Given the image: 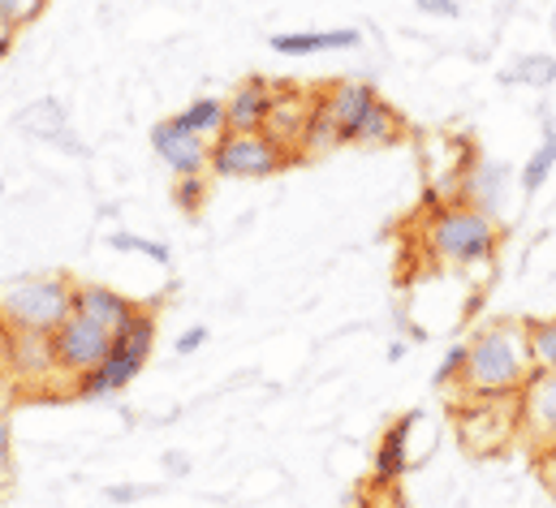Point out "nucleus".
Returning <instances> with one entry per match:
<instances>
[{"instance_id":"obj_1","label":"nucleus","mask_w":556,"mask_h":508,"mask_svg":"<svg viewBox=\"0 0 556 508\" xmlns=\"http://www.w3.org/2000/svg\"><path fill=\"white\" fill-rule=\"evenodd\" d=\"M535 376L531 350H527V328L522 323H492L475 332L466 345V371H462V392L496 401L509 392H522V383Z\"/></svg>"},{"instance_id":"obj_2","label":"nucleus","mask_w":556,"mask_h":508,"mask_svg":"<svg viewBox=\"0 0 556 508\" xmlns=\"http://www.w3.org/2000/svg\"><path fill=\"white\" fill-rule=\"evenodd\" d=\"M151 350H155V315H151V310H135V315L113 332L104 363H100L91 376H83V380L74 383V392H78L83 401H104V396L126 392V388L142 376Z\"/></svg>"},{"instance_id":"obj_3","label":"nucleus","mask_w":556,"mask_h":508,"mask_svg":"<svg viewBox=\"0 0 556 508\" xmlns=\"http://www.w3.org/2000/svg\"><path fill=\"white\" fill-rule=\"evenodd\" d=\"M74 310V284L65 276H22L0 284V328L4 332H52Z\"/></svg>"},{"instance_id":"obj_4","label":"nucleus","mask_w":556,"mask_h":508,"mask_svg":"<svg viewBox=\"0 0 556 508\" xmlns=\"http://www.w3.org/2000/svg\"><path fill=\"white\" fill-rule=\"evenodd\" d=\"M427 246L448 267H479V263H492V254L501 246V229L496 220H488L466 203H444L427 225Z\"/></svg>"},{"instance_id":"obj_5","label":"nucleus","mask_w":556,"mask_h":508,"mask_svg":"<svg viewBox=\"0 0 556 508\" xmlns=\"http://www.w3.org/2000/svg\"><path fill=\"white\" fill-rule=\"evenodd\" d=\"M285 142L268 129H225L212 138V173L216 177H273L285 168Z\"/></svg>"},{"instance_id":"obj_6","label":"nucleus","mask_w":556,"mask_h":508,"mask_svg":"<svg viewBox=\"0 0 556 508\" xmlns=\"http://www.w3.org/2000/svg\"><path fill=\"white\" fill-rule=\"evenodd\" d=\"M48 341H52V367H56V380L78 383L83 376H91V371L104 363L113 332H104L100 323H91V319H83V315L70 310V319L56 323Z\"/></svg>"},{"instance_id":"obj_7","label":"nucleus","mask_w":556,"mask_h":508,"mask_svg":"<svg viewBox=\"0 0 556 508\" xmlns=\"http://www.w3.org/2000/svg\"><path fill=\"white\" fill-rule=\"evenodd\" d=\"M518 418L527 440L544 453L556 448V371H535L518 392Z\"/></svg>"},{"instance_id":"obj_8","label":"nucleus","mask_w":556,"mask_h":508,"mask_svg":"<svg viewBox=\"0 0 556 508\" xmlns=\"http://www.w3.org/2000/svg\"><path fill=\"white\" fill-rule=\"evenodd\" d=\"M151 151L173 168V177H203V168L212 160V142L181 129L173 117L151 126Z\"/></svg>"},{"instance_id":"obj_9","label":"nucleus","mask_w":556,"mask_h":508,"mask_svg":"<svg viewBox=\"0 0 556 508\" xmlns=\"http://www.w3.org/2000/svg\"><path fill=\"white\" fill-rule=\"evenodd\" d=\"M52 336V332H48ZM43 332H4V371L22 383L56 380L52 367V341Z\"/></svg>"},{"instance_id":"obj_10","label":"nucleus","mask_w":556,"mask_h":508,"mask_svg":"<svg viewBox=\"0 0 556 508\" xmlns=\"http://www.w3.org/2000/svg\"><path fill=\"white\" fill-rule=\"evenodd\" d=\"M505 194H509V164H501V160H479V164L462 177L457 203H466V207L483 212L488 220H496L501 207H505Z\"/></svg>"},{"instance_id":"obj_11","label":"nucleus","mask_w":556,"mask_h":508,"mask_svg":"<svg viewBox=\"0 0 556 508\" xmlns=\"http://www.w3.org/2000/svg\"><path fill=\"white\" fill-rule=\"evenodd\" d=\"M280 91L268 78H247L229 100H225V129H268Z\"/></svg>"},{"instance_id":"obj_12","label":"nucleus","mask_w":556,"mask_h":508,"mask_svg":"<svg viewBox=\"0 0 556 508\" xmlns=\"http://www.w3.org/2000/svg\"><path fill=\"white\" fill-rule=\"evenodd\" d=\"M135 310H139V306H135L126 293L109 289V284H74V315L100 323L104 332H117Z\"/></svg>"},{"instance_id":"obj_13","label":"nucleus","mask_w":556,"mask_h":508,"mask_svg":"<svg viewBox=\"0 0 556 508\" xmlns=\"http://www.w3.org/2000/svg\"><path fill=\"white\" fill-rule=\"evenodd\" d=\"M268 48L280 52V56L350 52V48H363V30H358V26H337V30H289V35H273Z\"/></svg>"},{"instance_id":"obj_14","label":"nucleus","mask_w":556,"mask_h":508,"mask_svg":"<svg viewBox=\"0 0 556 508\" xmlns=\"http://www.w3.org/2000/svg\"><path fill=\"white\" fill-rule=\"evenodd\" d=\"M418 414H402L376 444V461H371V474L376 483H397L406 470H410V431H415Z\"/></svg>"},{"instance_id":"obj_15","label":"nucleus","mask_w":556,"mask_h":508,"mask_svg":"<svg viewBox=\"0 0 556 508\" xmlns=\"http://www.w3.org/2000/svg\"><path fill=\"white\" fill-rule=\"evenodd\" d=\"M402 134H406V126H402L397 109H389L384 100H376V104L363 113V122L345 134V142H354V147H389V142H397Z\"/></svg>"},{"instance_id":"obj_16","label":"nucleus","mask_w":556,"mask_h":508,"mask_svg":"<svg viewBox=\"0 0 556 508\" xmlns=\"http://www.w3.org/2000/svg\"><path fill=\"white\" fill-rule=\"evenodd\" d=\"M17 126L26 129V134H35V138H56V142H70V117H65V109L56 104V100H39L35 109H26L22 117H17Z\"/></svg>"},{"instance_id":"obj_17","label":"nucleus","mask_w":556,"mask_h":508,"mask_svg":"<svg viewBox=\"0 0 556 508\" xmlns=\"http://www.w3.org/2000/svg\"><path fill=\"white\" fill-rule=\"evenodd\" d=\"M173 122H177L181 129H190V134H199V138H207V142H212V138H220V134H225V104L203 96V100H194L190 109H181Z\"/></svg>"},{"instance_id":"obj_18","label":"nucleus","mask_w":556,"mask_h":508,"mask_svg":"<svg viewBox=\"0 0 556 508\" xmlns=\"http://www.w3.org/2000/svg\"><path fill=\"white\" fill-rule=\"evenodd\" d=\"M527 328V350L535 371H556V315L553 319H531Z\"/></svg>"},{"instance_id":"obj_19","label":"nucleus","mask_w":556,"mask_h":508,"mask_svg":"<svg viewBox=\"0 0 556 508\" xmlns=\"http://www.w3.org/2000/svg\"><path fill=\"white\" fill-rule=\"evenodd\" d=\"M501 82H527V87H553V82H556V56H548V52H531V56H522L518 65H509V69L501 74Z\"/></svg>"},{"instance_id":"obj_20","label":"nucleus","mask_w":556,"mask_h":508,"mask_svg":"<svg viewBox=\"0 0 556 508\" xmlns=\"http://www.w3.org/2000/svg\"><path fill=\"white\" fill-rule=\"evenodd\" d=\"M553 168H556V138H544L540 151H531V160L522 164V190L527 194H540L548 186Z\"/></svg>"},{"instance_id":"obj_21","label":"nucleus","mask_w":556,"mask_h":508,"mask_svg":"<svg viewBox=\"0 0 556 508\" xmlns=\"http://www.w3.org/2000/svg\"><path fill=\"white\" fill-rule=\"evenodd\" d=\"M203 203H207V181H203V177H177V186H173V207L186 212V216H194Z\"/></svg>"},{"instance_id":"obj_22","label":"nucleus","mask_w":556,"mask_h":508,"mask_svg":"<svg viewBox=\"0 0 556 508\" xmlns=\"http://www.w3.org/2000/svg\"><path fill=\"white\" fill-rule=\"evenodd\" d=\"M109 246H113V251L147 254V258H151V263H160V267H168V258H173L164 242H151V238H135V233H113V238H109Z\"/></svg>"},{"instance_id":"obj_23","label":"nucleus","mask_w":556,"mask_h":508,"mask_svg":"<svg viewBox=\"0 0 556 508\" xmlns=\"http://www.w3.org/2000/svg\"><path fill=\"white\" fill-rule=\"evenodd\" d=\"M39 9H43V0H0V30L13 35L30 17H39Z\"/></svg>"},{"instance_id":"obj_24","label":"nucleus","mask_w":556,"mask_h":508,"mask_svg":"<svg viewBox=\"0 0 556 508\" xmlns=\"http://www.w3.org/2000/svg\"><path fill=\"white\" fill-rule=\"evenodd\" d=\"M462 371H466V345H453V350L444 354V363L435 367V376H431V383H435V388L462 383Z\"/></svg>"},{"instance_id":"obj_25","label":"nucleus","mask_w":556,"mask_h":508,"mask_svg":"<svg viewBox=\"0 0 556 508\" xmlns=\"http://www.w3.org/2000/svg\"><path fill=\"white\" fill-rule=\"evenodd\" d=\"M13 479V427L9 418H0V483Z\"/></svg>"},{"instance_id":"obj_26","label":"nucleus","mask_w":556,"mask_h":508,"mask_svg":"<svg viewBox=\"0 0 556 508\" xmlns=\"http://www.w3.org/2000/svg\"><path fill=\"white\" fill-rule=\"evenodd\" d=\"M142 496H151V487H139V483H117V487H104V500L109 505H135Z\"/></svg>"},{"instance_id":"obj_27","label":"nucleus","mask_w":556,"mask_h":508,"mask_svg":"<svg viewBox=\"0 0 556 508\" xmlns=\"http://www.w3.org/2000/svg\"><path fill=\"white\" fill-rule=\"evenodd\" d=\"M203 345H207V323H199V328H190V332H181V336H177V354H181V358L199 354Z\"/></svg>"},{"instance_id":"obj_28","label":"nucleus","mask_w":556,"mask_h":508,"mask_svg":"<svg viewBox=\"0 0 556 508\" xmlns=\"http://www.w3.org/2000/svg\"><path fill=\"white\" fill-rule=\"evenodd\" d=\"M540 479H544V492L553 496V505H556V448H544V453H540Z\"/></svg>"},{"instance_id":"obj_29","label":"nucleus","mask_w":556,"mask_h":508,"mask_svg":"<svg viewBox=\"0 0 556 508\" xmlns=\"http://www.w3.org/2000/svg\"><path fill=\"white\" fill-rule=\"evenodd\" d=\"M418 13H431V17H457L462 13V4L457 0H415Z\"/></svg>"},{"instance_id":"obj_30","label":"nucleus","mask_w":556,"mask_h":508,"mask_svg":"<svg viewBox=\"0 0 556 508\" xmlns=\"http://www.w3.org/2000/svg\"><path fill=\"white\" fill-rule=\"evenodd\" d=\"M164 470H168V479H186V474H190L186 453H164Z\"/></svg>"},{"instance_id":"obj_31","label":"nucleus","mask_w":556,"mask_h":508,"mask_svg":"<svg viewBox=\"0 0 556 508\" xmlns=\"http://www.w3.org/2000/svg\"><path fill=\"white\" fill-rule=\"evenodd\" d=\"M389 358H393V363L406 358V341H393V345H389Z\"/></svg>"},{"instance_id":"obj_32","label":"nucleus","mask_w":556,"mask_h":508,"mask_svg":"<svg viewBox=\"0 0 556 508\" xmlns=\"http://www.w3.org/2000/svg\"><path fill=\"white\" fill-rule=\"evenodd\" d=\"M0 371H4V328H0Z\"/></svg>"},{"instance_id":"obj_33","label":"nucleus","mask_w":556,"mask_h":508,"mask_svg":"<svg viewBox=\"0 0 556 508\" xmlns=\"http://www.w3.org/2000/svg\"><path fill=\"white\" fill-rule=\"evenodd\" d=\"M0 190H4V186H0Z\"/></svg>"}]
</instances>
